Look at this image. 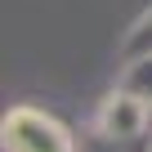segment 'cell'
I'll return each mask as SVG.
<instances>
[{
	"label": "cell",
	"instance_id": "3957f363",
	"mask_svg": "<svg viewBox=\"0 0 152 152\" xmlns=\"http://www.w3.org/2000/svg\"><path fill=\"white\" fill-rule=\"evenodd\" d=\"M116 85H125V90H134L139 99L152 103V49L139 54V58H125V72H121Z\"/></svg>",
	"mask_w": 152,
	"mask_h": 152
},
{
	"label": "cell",
	"instance_id": "6da1fadb",
	"mask_svg": "<svg viewBox=\"0 0 152 152\" xmlns=\"http://www.w3.org/2000/svg\"><path fill=\"white\" fill-rule=\"evenodd\" d=\"M0 148L5 152H76V139L49 112L18 103L0 116Z\"/></svg>",
	"mask_w": 152,
	"mask_h": 152
},
{
	"label": "cell",
	"instance_id": "277c9868",
	"mask_svg": "<svg viewBox=\"0 0 152 152\" xmlns=\"http://www.w3.org/2000/svg\"><path fill=\"white\" fill-rule=\"evenodd\" d=\"M148 49H152V9L125 31V40H121V63H125V58H139V54H148Z\"/></svg>",
	"mask_w": 152,
	"mask_h": 152
},
{
	"label": "cell",
	"instance_id": "7a4b0ae2",
	"mask_svg": "<svg viewBox=\"0 0 152 152\" xmlns=\"http://www.w3.org/2000/svg\"><path fill=\"white\" fill-rule=\"evenodd\" d=\"M94 130H99L103 143H112V148H130V143H139V139L152 130V103L139 99L134 90L116 85V90L99 103Z\"/></svg>",
	"mask_w": 152,
	"mask_h": 152
}]
</instances>
